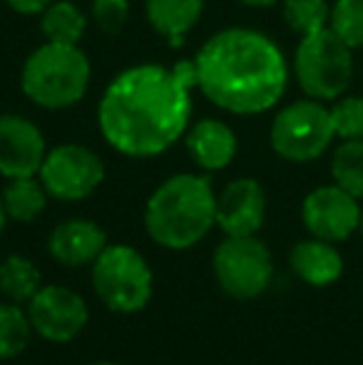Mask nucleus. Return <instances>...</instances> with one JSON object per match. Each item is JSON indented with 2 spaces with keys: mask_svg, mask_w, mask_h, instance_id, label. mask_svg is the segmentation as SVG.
Here are the masks:
<instances>
[{
  "mask_svg": "<svg viewBox=\"0 0 363 365\" xmlns=\"http://www.w3.org/2000/svg\"><path fill=\"white\" fill-rule=\"evenodd\" d=\"M194 60L175 68L137 65L120 73L100 100L97 122L107 145L127 157H155L184 135L192 117Z\"/></svg>",
  "mask_w": 363,
  "mask_h": 365,
  "instance_id": "nucleus-1",
  "label": "nucleus"
},
{
  "mask_svg": "<svg viewBox=\"0 0 363 365\" xmlns=\"http://www.w3.org/2000/svg\"><path fill=\"white\" fill-rule=\"evenodd\" d=\"M197 87L232 115H259L284 97L289 68L272 38L229 28L204 43L197 60Z\"/></svg>",
  "mask_w": 363,
  "mask_h": 365,
  "instance_id": "nucleus-2",
  "label": "nucleus"
},
{
  "mask_svg": "<svg viewBox=\"0 0 363 365\" xmlns=\"http://www.w3.org/2000/svg\"><path fill=\"white\" fill-rule=\"evenodd\" d=\"M217 224V197L212 182L197 174H177L150 197L145 226L152 241L165 249H189Z\"/></svg>",
  "mask_w": 363,
  "mask_h": 365,
  "instance_id": "nucleus-3",
  "label": "nucleus"
},
{
  "mask_svg": "<svg viewBox=\"0 0 363 365\" xmlns=\"http://www.w3.org/2000/svg\"><path fill=\"white\" fill-rule=\"evenodd\" d=\"M23 92L45 110H65L80 102L90 85L88 55L78 45L45 43L25 60Z\"/></svg>",
  "mask_w": 363,
  "mask_h": 365,
  "instance_id": "nucleus-4",
  "label": "nucleus"
},
{
  "mask_svg": "<svg viewBox=\"0 0 363 365\" xmlns=\"http://www.w3.org/2000/svg\"><path fill=\"white\" fill-rule=\"evenodd\" d=\"M294 70L299 87L311 100H339L354 75L351 48L331 28H324L301 38Z\"/></svg>",
  "mask_w": 363,
  "mask_h": 365,
  "instance_id": "nucleus-5",
  "label": "nucleus"
},
{
  "mask_svg": "<svg viewBox=\"0 0 363 365\" xmlns=\"http://www.w3.org/2000/svg\"><path fill=\"white\" fill-rule=\"evenodd\" d=\"M92 286L110 311L137 313L152 298L150 264L132 246H105L92 261Z\"/></svg>",
  "mask_w": 363,
  "mask_h": 365,
  "instance_id": "nucleus-6",
  "label": "nucleus"
},
{
  "mask_svg": "<svg viewBox=\"0 0 363 365\" xmlns=\"http://www.w3.org/2000/svg\"><path fill=\"white\" fill-rule=\"evenodd\" d=\"M331 110L321 100H299L276 115L272 125V147L279 157L304 164L314 162L334 142Z\"/></svg>",
  "mask_w": 363,
  "mask_h": 365,
  "instance_id": "nucleus-7",
  "label": "nucleus"
},
{
  "mask_svg": "<svg viewBox=\"0 0 363 365\" xmlns=\"http://www.w3.org/2000/svg\"><path fill=\"white\" fill-rule=\"evenodd\" d=\"M214 276L232 298H257L274 279L272 254L257 236H227L214 254Z\"/></svg>",
  "mask_w": 363,
  "mask_h": 365,
  "instance_id": "nucleus-8",
  "label": "nucleus"
},
{
  "mask_svg": "<svg viewBox=\"0 0 363 365\" xmlns=\"http://www.w3.org/2000/svg\"><path fill=\"white\" fill-rule=\"evenodd\" d=\"M38 174L50 197L63 202H80L102 184L105 164L88 147L63 145L45 154Z\"/></svg>",
  "mask_w": 363,
  "mask_h": 365,
  "instance_id": "nucleus-9",
  "label": "nucleus"
},
{
  "mask_svg": "<svg viewBox=\"0 0 363 365\" xmlns=\"http://www.w3.org/2000/svg\"><path fill=\"white\" fill-rule=\"evenodd\" d=\"M301 219L311 236L336 244L359 231L361 202L339 184H326L304 199Z\"/></svg>",
  "mask_w": 363,
  "mask_h": 365,
  "instance_id": "nucleus-10",
  "label": "nucleus"
},
{
  "mask_svg": "<svg viewBox=\"0 0 363 365\" xmlns=\"http://www.w3.org/2000/svg\"><path fill=\"white\" fill-rule=\"evenodd\" d=\"M28 318L33 331L53 343H68L88 323V306L83 296L65 286H40L28 301Z\"/></svg>",
  "mask_w": 363,
  "mask_h": 365,
  "instance_id": "nucleus-11",
  "label": "nucleus"
},
{
  "mask_svg": "<svg viewBox=\"0 0 363 365\" xmlns=\"http://www.w3.org/2000/svg\"><path fill=\"white\" fill-rule=\"evenodd\" d=\"M43 132L18 115H0V174L8 179L35 177L45 159Z\"/></svg>",
  "mask_w": 363,
  "mask_h": 365,
  "instance_id": "nucleus-12",
  "label": "nucleus"
},
{
  "mask_svg": "<svg viewBox=\"0 0 363 365\" xmlns=\"http://www.w3.org/2000/svg\"><path fill=\"white\" fill-rule=\"evenodd\" d=\"M267 219V194L257 179H237L217 199V226L227 236H257Z\"/></svg>",
  "mask_w": 363,
  "mask_h": 365,
  "instance_id": "nucleus-13",
  "label": "nucleus"
},
{
  "mask_svg": "<svg viewBox=\"0 0 363 365\" xmlns=\"http://www.w3.org/2000/svg\"><path fill=\"white\" fill-rule=\"evenodd\" d=\"M107 236L95 221L70 219L53 229L48 239V249L53 259L65 266H85L92 264L105 251Z\"/></svg>",
  "mask_w": 363,
  "mask_h": 365,
  "instance_id": "nucleus-14",
  "label": "nucleus"
},
{
  "mask_svg": "<svg viewBox=\"0 0 363 365\" xmlns=\"http://www.w3.org/2000/svg\"><path fill=\"white\" fill-rule=\"evenodd\" d=\"M291 271L309 286H331L344 274V256L331 241L309 239L291 249Z\"/></svg>",
  "mask_w": 363,
  "mask_h": 365,
  "instance_id": "nucleus-15",
  "label": "nucleus"
},
{
  "mask_svg": "<svg viewBox=\"0 0 363 365\" xmlns=\"http://www.w3.org/2000/svg\"><path fill=\"white\" fill-rule=\"evenodd\" d=\"M187 149L199 167L217 172V169L229 167V162L237 154V135L224 122L202 120L189 130Z\"/></svg>",
  "mask_w": 363,
  "mask_h": 365,
  "instance_id": "nucleus-16",
  "label": "nucleus"
},
{
  "mask_svg": "<svg viewBox=\"0 0 363 365\" xmlns=\"http://www.w3.org/2000/svg\"><path fill=\"white\" fill-rule=\"evenodd\" d=\"M145 10L152 30L170 40L172 48H180L202 15L204 0H147Z\"/></svg>",
  "mask_w": 363,
  "mask_h": 365,
  "instance_id": "nucleus-17",
  "label": "nucleus"
},
{
  "mask_svg": "<svg viewBox=\"0 0 363 365\" xmlns=\"http://www.w3.org/2000/svg\"><path fill=\"white\" fill-rule=\"evenodd\" d=\"M48 192L43 182L35 177H18L10 179L8 187L3 189V207L8 219L15 221H33L43 214Z\"/></svg>",
  "mask_w": 363,
  "mask_h": 365,
  "instance_id": "nucleus-18",
  "label": "nucleus"
},
{
  "mask_svg": "<svg viewBox=\"0 0 363 365\" xmlns=\"http://www.w3.org/2000/svg\"><path fill=\"white\" fill-rule=\"evenodd\" d=\"M85 15L75 8L70 0H58V3H50L43 10V35L50 43H63V45H78L80 38L85 35Z\"/></svg>",
  "mask_w": 363,
  "mask_h": 365,
  "instance_id": "nucleus-19",
  "label": "nucleus"
},
{
  "mask_svg": "<svg viewBox=\"0 0 363 365\" xmlns=\"http://www.w3.org/2000/svg\"><path fill=\"white\" fill-rule=\"evenodd\" d=\"M40 291V271L25 256H8L0 264V293L13 303H25Z\"/></svg>",
  "mask_w": 363,
  "mask_h": 365,
  "instance_id": "nucleus-20",
  "label": "nucleus"
},
{
  "mask_svg": "<svg viewBox=\"0 0 363 365\" xmlns=\"http://www.w3.org/2000/svg\"><path fill=\"white\" fill-rule=\"evenodd\" d=\"M331 174L339 187L363 202V140H346L334 152Z\"/></svg>",
  "mask_w": 363,
  "mask_h": 365,
  "instance_id": "nucleus-21",
  "label": "nucleus"
},
{
  "mask_svg": "<svg viewBox=\"0 0 363 365\" xmlns=\"http://www.w3.org/2000/svg\"><path fill=\"white\" fill-rule=\"evenodd\" d=\"M28 311H20L18 303H0V358H15L30 343Z\"/></svg>",
  "mask_w": 363,
  "mask_h": 365,
  "instance_id": "nucleus-22",
  "label": "nucleus"
},
{
  "mask_svg": "<svg viewBox=\"0 0 363 365\" xmlns=\"http://www.w3.org/2000/svg\"><path fill=\"white\" fill-rule=\"evenodd\" d=\"M284 20L301 38L329 28L331 8L326 0H284Z\"/></svg>",
  "mask_w": 363,
  "mask_h": 365,
  "instance_id": "nucleus-23",
  "label": "nucleus"
},
{
  "mask_svg": "<svg viewBox=\"0 0 363 365\" xmlns=\"http://www.w3.org/2000/svg\"><path fill=\"white\" fill-rule=\"evenodd\" d=\"M329 28L351 50L363 48V0H336L331 8Z\"/></svg>",
  "mask_w": 363,
  "mask_h": 365,
  "instance_id": "nucleus-24",
  "label": "nucleus"
},
{
  "mask_svg": "<svg viewBox=\"0 0 363 365\" xmlns=\"http://www.w3.org/2000/svg\"><path fill=\"white\" fill-rule=\"evenodd\" d=\"M334 132L341 140H363V97H339L331 107Z\"/></svg>",
  "mask_w": 363,
  "mask_h": 365,
  "instance_id": "nucleus-25",
  "label": "nucleus"
},
{
  "mask_svg": "<svg viewBox=\"0 0 363 365\" xmlns=\"http://www.w3.org/2000/svg\"><path fill=\"white\" fill-rule=\"evenodd\" d=\"M92 18L102 33L117 35L130 18V3L127 0H92Z\"/></svg>",
  "mask_w": 363,
  "mask_h": 365,
  "instance_id": "nucleus-26",
  "label": "nucleus"
},
{
  "mask_svg": "<svg viewBox=\"0 0 363 365\" xmlns=\"http://www.w3.org/2000/svg\"><path fill=\"white\" fill-rule=\"evenodd\" d=\"M5 3L20 15H38V13H43L53 0H5Z\"/></svg>",
  "mask_w": 363,
  "mask_h": 365,
  "instance_id": "nucleus-27",
  "label": "nucleus"
},
{
  "mask_svg": "<svg viewBox=\"0 0 363 365\" xmlns=\"http://www.w3.org/2000/svg\"><path fill=\"white\" fill-rule=\"evenodd\" d=\"M239 3L249 5V8H272V5H276L279 0H239Z\"/></svg>",
  "mask_w": 363,
  "mask_h": 365,
  "instance_id": "nucleus-28",
  "label": "nucleus"
},
{
  "mask_svg": "<svg viewBox=\"0 0 363 365\" xmlns=\"http://www.w3.org/2000/svg\"><path fill=\"white\" fill-rule=\"evenodd\" d=\"M5 219H8V214H5V207H3V197H0V234H3V229H5Z\"/></svg>",
  "mask_w": 363,
  "mask_h": 365,
  "instance_id": "nucleus-29",
  "label": "nucleus"
},
{
  "mask_svg": "<svg viewBox=\"0 0 363 365\" xmlns=\"http://www.w3.org/2000/svg\"><path fill=\"white\" fill-rule=\"evenodd\" d=\"M359 234H361V239H363V207H361V221H359Z\"/></svg>",
  "mask_w": 363,
  "mask_h": 365,
  "instance_id": "nucleus-30",
  "label": "nucleus"
},
{
  "mask_svg": "<svg viewBox=\"0 0 363 365\" xmlns=\"http://www.w3.org/2000/svg\"><path fill=\"white\" fill-rule=\"evenodd\" d=\"M90 365H117V363H110V361H100V363H90Z\"/></svg>",
  "mask_w": 363,
  "mask_h": 365,
  "instance_id": "nucleus-31",
  "label": "nucleus"
}]
</instances>
